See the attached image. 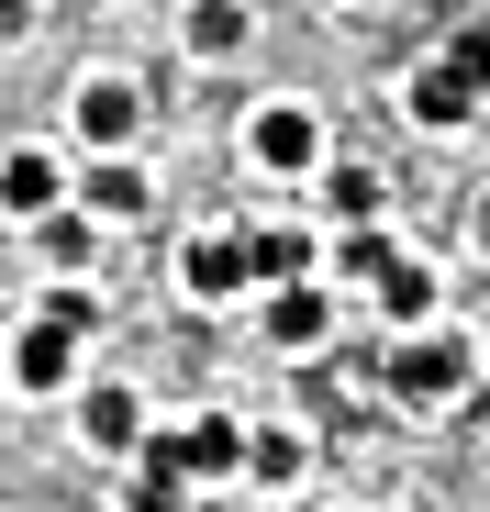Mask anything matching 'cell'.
Wrapping results in <instances>:
<instances>
[{"instance_id":"1","label":"cell","mask_w":490,"mask_h":512,"mask_svg":"<svg viewBox=\"0 0 490 512\" xmlns=\"http://www.w3.org/2000/svg\"><path fill=\"white\" fill-rule=\"evenodd\" d=\"M101 312H90V290H56L34 323H23V346H12V379L23 390H67V368H78V334H90Z\"/></svg>"},{"instance_id":"2","label":"cell","mask_w":490,"mask_h":512,"mask_svg":"<svg viewBox=\"0 0 490 512\" xmlns=\"http://www.w3.org/2000/svg\"><path fill=\"white\" fill-rule=\"evenodd\" d=\"M468 368H479V357L457 346V334H424V323L390 346V390H401V401H457V390H468Z\"/></svg>"},{"instance_id":"3","label":"cell","mask_w":490,"mask_h":512,"mask_svg":"<svg viewBox=\"0 0 490 512\" xmlns=\"http://www.w3.org/2000/svg\"><path fill=\"white\" fill-rule=\"evenodd\" d=\"M179 290H190V301L257 290V234H190V245H179Z\"/></svg>"},{"instance_id":"4","label":"cell","mask_w":490,"mask_h":512,"mask_svg":"<svg viewBox=\"0 0 490 512\" xmlns=\"http://www.w3.org/2000/svg\"><path fill=\"white\" fill-rule=\"evenodd\" d=\"M245 156H257V167H279V179H301V167L323 156V123H312L301 101H268L257 123H245Z\"/></svg>"},{"instance_id":"5","label":"cell","mask_w":490,"mask_h":512,"mask_svg":"<svg viewBox=\"0 0 490 512\" xmlns=\"http://www.w3.org/2000/svg\"><path fill=\"white\" fill-rule=\"evenodd\" d=\"M156 446H168L190 479H234L245 468V446H257V435H245V423L234 412H201V423H179V435H156Z\"/></svg>"},{"instance_id":"6","label":"cell","mask_w":490,"mask_h":512,"mask_svg":"<svg viewBox=\"0 0 490 512\" xmlns=\"http://www.w3.org/2000/svg\"><path fill=\"white\" fill-rule=\"evenodd\" d=\"M401 101H413V123H424V134H457V123L490 101V90H479V78H468L457 56H435V67H413V90H401Z\"/></svg>"},{"instance_id":"7","label":"cell","mask_w":490,"mask_h":512,"mask_svg":"<svg viewBox=\"0 0 490 512\" xmlns=\"http://www.w3.org/2000/svg\"><path fill=\"white\" fill-rule=\"evenodd\" d=\"M56 190H67V167H56L45 145H23V156H0V212H23V223H45V212H56Z\"/></svg>"},{"instance_id":"8","label":"cell","mask_w":490,"mask_h":512,"mask_svg":"<svg viewBox=\"0 0 490 512\" xmlns=\"http://www.w3.org/2000/svg\"><path fill=\"white\" fill-rule=\"evenodd\" d=\"M145 101H134V78H90L78 90V145H134Z\"/></svg>"},{"instance_id":"9","label":"cell","mask_w":490,"mask_h":512,"mask_svg":"<svg viewBox=\"0 0 490 512\" xmlns=\"http://www.w3.org/2000/svg\"><path fill=\"white\" fill-rule=\"evenodd\" d=\"M257 323H268V334H279V346H290V357H301V346H323V323H335V301H323V290H312V279H279V290H268V312H257Z\"/></svg>"},{"instance_id":"10","label":"cell","mask_w":490,"mask_h":512,"mask_svg":"<svg viewBox=\"0 0 490 512\" xmlns=\"http://www.w3.org/2000/svg\"><path fill=\"white\" fill-rule=\"evenodd\" d=\"M78 446H101V457L145 446V401L134 390H90V401H78Z\"/></svg>"},{"instance_id":"11","label":"cell","mask_w":490,"mask_h":512,"mask_svg":"<svg viewBox=\"0 0 490 512\" xmlns=\"http://www.w3.org/2000/svg\"><path fill=\"white\" fill-rule=\"evenodd\" d=\"M190 56H245V45H257V12H245V0H190Z\"/></svg>"},{"instance_id":"12","label":"cell","mask_w":490,"mask_h":512,"mask_svg":"<svg viewBox=\"0 0 490 512\" xmlns=\"http://www.w3.org/2000/svg\"><path fill=\"white\" fill-rule=\"evenodd\" d=\"M379 312H390L401 334L435 312V268H424V256H390V268H379Z\"/></svg>"},{"instance_id":"13","label":"cell","mask_w":490,"mask_h":512,"mask_svg":"<svg viewBox=\"0 0 490 512\" xmlns=\"http://www.w3.org/2000/svg\"><path fill=\"white\" fill-rule=\"evenodd\" d=\"M279 279H312V234H290V223H257V290H279Z\"/></svg>"},{"instance_id":"14","label":"cell","mask_w":490,"mask_h":512,"mask_svg":"<svg viewBox=\"0 0 490 512\" xmlns=\"http://www.w3.org/2000/svg\"><path fill=\"white\" fill-rule=\"evenodd\" d=\"M90 212H145V167L101 156V167H90Z\"/></svg>"},{"instance_id":"15","label":"cell","mask_w":490,"mask_h":512,"mask_svg":"<svg viewBox=\"0 0 490 512\" xmlns=\"http://www.w3.org/2000/svg\"><path fill=\"white\" fill-rule=\"evenodd\" d=\"M45 256L78 268V256H90V212H45Z\"/></svg>"},{"instance_id":"16","label":"cell","mask_w":490,"mask_h":512,"mask_svg":"<svg viewBox=\"0 0 490 512\" xmlns=\"http://www.w3.org/2000/svg\"><path fill=\"white\" fill-rule=\"evenodd\" d=\"M245 468H257V479H301V435H257Z\"/></svg>"},{"instance_id":"17","label":"cell","mask_w":490,"mask_h":512,"mask_svg":"<svg viewBox=\"0 0 490 512\" xmlns=\"http://www.w3.org/2000/svg\"><path fill=\"white\" fill-rule=\"evenodd\" d=\"M446 56H457V67H468V78H479V90H490V23H479V34H457V45H446Z\"/></svg>"},{"instance_id":"18","label":"cell","mask_w":490,"mask_h":512,"mask_svg":"<svg viewBox=\"0 0 490 512\" xmlns=\"http://www.w3.org/2000/svg\"><path fill=\"white\" fill-rule=\"evenodd\" d=\"M23 23H34V0H0V45H12V34H23Z\"/></svg>"},{"instance_id":"19","label":"cell","mask_w":490,"mask_h":512,"mask_svg":"<svg viewBox=\"0 0 490 512\" xmlns=\"http://www.w3.org/2000/svg\"><path fill=\"white\" fill-rule=\"evenodd\" d=\"M468 234H479V256H490V190H479V212H468Z\"/></svg>"},{"instance_id":"20","label":"cell","mask_w":490,"mask_h":512,"mask_svg":"<svg viewBox=\"0 0 490 512\" xmlns=\"http://www.w3.org/2000/svg\"><path fill=\"white\" fill-rule=\"evenodd\" d=\"M479 368H490V323H479Z\"/></svg>"},{"instance_id":"21","label":"cell","mask_w":490,"mask_h":512,"mask_svg":"<svg viewBox=\"0 0 490 512\" xmlns=\"http://www.w3.org/2000/svg\"><path fill=\"white\" fill-rule=\"evenodd\" d=\"M0 379H12V357H0Z\"/></svg>"}]
</instances>
